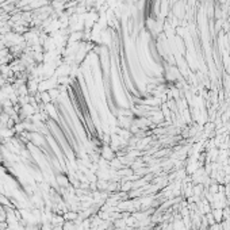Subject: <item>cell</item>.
<instances>
[{
	"label": "cell",
	"instance_id": "6da1fadb",
	"mask_svg": "<svg viewBox=\"0 0 230 230\" xmlns=\"http://www.w3.org/2000/svg\"><path fill=\"white\" fill-rule=\"evenodd\" d=\"M221 213H222L221 210H215L214 213H213V215H214V217H215V218H217L218 221H221Z\"/></svg>",
	"mask_w": 230,
	"mask_h": 230
}]
</instances>
